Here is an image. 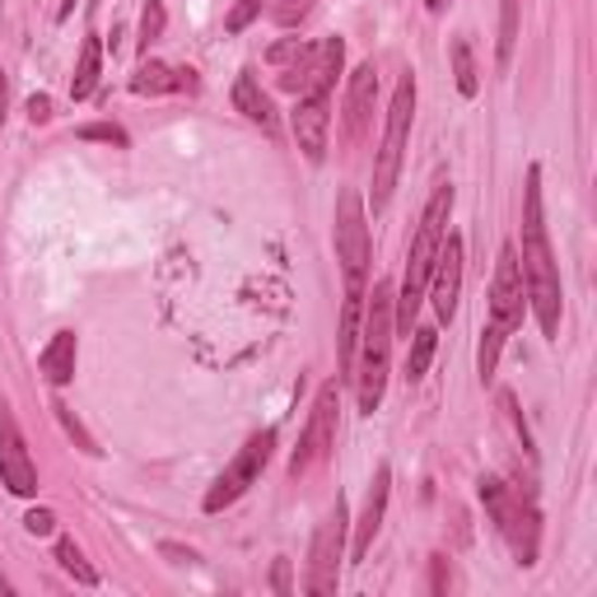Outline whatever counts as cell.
I'll use <instances>...</instances> for the list:
<instances>
[{
    "label": "cell",
    "mask_w": 597,
    "mask_h": 597,
    "mask_svg": "<svg viewBox=\"0 0 597 597\" xmlns=\"http://www.w3.org/2000/svg\"><path fill=\"white\" fill-rule=\"evenodd\" d=\"M523 285H527V304L537 313V327L556 341L560 331V267L546 239V215H541V169L533 163L523 182Z\"/></svg>",
    "instance_id": "6da1fadb"
},
{
    "label": "cell",
    "mask_w": 597,
    "mask_h": 597,
    "mask_svg": "<svg viewBox=\"0 0 597 597\" xmlns=\"http://www.w3.org/2000/svg\"><path fill=\"white\" fill-rule=\"evenodd\" d=\"M448 210H453V187L439 182L435 196L425 202V215L416 224V239H411V253H406V280H402V294H392V327L411 331L421 313V298H425V285H429V267L439 257V243L448 234Z\"/></svg>",
    "instance_id": "7a4b0ae2"
},
{
    "label": "cell",
    "mask_w": 597,
    "mask_h": 597,
    "mask_svg": "<svg viewBox=\"0 0 597 597\" xmlns=\"http://www.w3.org/2000/svg\"><path fill=\"white\" fill-rule=\"evenodd\" d=\"M392 280H378L369 294V308L360 318V364H355V392H360V411L374 416L378 402L388 392V369H392Z\"/></svg>",
    "instance_id": "3957f363"
},
{
    "label": "cell",
    "mask_w": 597,
    "mask_h": 597,
    "mask_svg": "<svg viewBox=\"0 0 597 597\" xmlns=\"http://www.w3.org/2000/svg\"><path fill=\"white\" fill-rule=\"evenodd\" d=\"M480 500H486V513L500 527V537L509 541L513 560L527 570L537 565V541H541V513L533 504V490L523 486H509L500 476H486L480 480Z\"/></svg>",
    "instance_id": "277c9868"
},
{
    "label": "cell",
    "mask_w": 597,
    "mask_h": 597,
    "mask_svg": "<svg viewBox=\"0 0 597 597\" xmlns=\"http://www.w3.org/2000/svg\"><path fill=\"white\" fill-rule=\"evenodd\" d=\"M411 118H416V75H402L392 89V103H388V126H383V149L374 159V210H388L392 202V187H397V173H402V159H406V136H411Z\"/></svg>",
    "instance_id": "5b68a950"
},
{
    "label": "cell",
    "mask_w": 597,
    "mask_h": 597,
    "mask_svg": "<svg viewBox=\"0 0 597 597\" xmlns=\"http://www.w3.org/2000/svg\"><path fill=\"white\" fill-rule=\"evenodd\" d=\"M337 261L345 271V294H364V276H369V215H364V196L345 187L337 196Z\"/></svg>",
    "instance_id": "8992f818"
},
{
    "label": "cell",
    "mask_w": 597,
    "mask_h": 597,
    "mask_svg": "<svg viewBox=\"0 0 597 597\" xmlns=\"http://www.w3.org/2000/svg\"><path fill=\"white\" fill-rule=\"evenodd\" d=\"M271 453H276V429H257V435L239 448V458L229 462L220 476H215V486L206 490L202 509H206V513H220V509H229V504H239L243 495L261 480V472H267Z\"/></svg>",
    "instance_id": "52a82bcc"
},
{
    "label": "cell",
    "mask_w": 597,
    "mask_h": 597,
    "mask_svg": "<svg viewBox=\"0 0 597 597\" xmlns=\"http://www.w3.org/2000/svg\"><path fill=\"white\" fill-rule=\"evenodd\" d=\"M345 533H351V513H345V500L337 495V504L327 509V519L318 523L308 546V574H304V593L313 597H327L337 593V578H341V556H345Z\"/></svg>",
    "instance_id": "ba28073f"
},
{
    "label": "cell",
    "mask_w": 597,
    "mask_h": 597,
    "mask_svg": "<svg viewBox=\"0 0 597 597\" xmlns=\"http://www.w3.org/2000/svg\"><path fill=\"white\" fill-rule=\"evenodd\" d=\"M337 406H341V388L337 383H322L318 397H313V411H308V425L298 435V448L290 458V476H308L313 467H322L337 448Z\"/></svg>",
    "instance_id": "9c48e42d"
},
{
    "label": "cell",
    "mask_w": 597,
    "mask_h": 597,
    "mask_svg": "<svg viewBox=\"0 0 597 597\" xmlns=\"http://www.w3.org/2000/svg\"><path fill=\"white\" fill-rule=\"evenodd\" d=\"M345 65V42L341 38H322V42H308V52L298 57L294 65H285V75H280V89L285 94H331Z\"/></svg>",
    "instance_id": "30bf717a"
},
{
    "label": "cell",
    "mask_w": 597,
    "mask_h": 597,
    "mask_svg": "<svg viewBox=\"0 0 597 597\" xmlns=\"http://www.w3.org/2000/svg\"><path fill=\"white\" fill-rule=\"evenodd\" d=\"M523 308H527V285H523V267H519V247H500L495 261V285H490V327L500 337H513L523 327Z\"/></svg>",
    "instance_id": "8fae6325"
},
{
    "label": "cell",
    "mask_w": 597,
    "mask_h": 597,
    "mask_svg": "<svg viewBox=\"0 0 597 597\" xmlns=\"http://www.w3.org/2000/svg\"><path fill=\"white\" fill-rule=\"evenodd\" d=\"M0 486L10 495H38V467H33L20 421H14V411L5 402H0Z\"/></svg>",
    "instance_id": "7c38bea8"
},
{
    "label": "cell",
    "mask_w": 597,
    "mask_h": 597,
    "mask_svg": "<svg viewBox=\"0 0 597 597\" xmlns=\"http://www.w3.org/2000/svg\"><path fill=\"white\" fill-rule=\"evenodd\" d=\"M374 103H378V71H374V61H364L360 71L351 75V85H345V112H341V136H345V145H360L364 136H369Z\"/></svg>",
    "instance_id": "4fadbf2b"
},
{
    "label": "cell",
    "mask_w": 597,
    "mask_h": 597,
    "mask_svg": "<svg viewBox=\"0 0 597 597\" xmlns=\"http://www.w3.org/2000/svg\"><path fill=\"white\" fill-rule=\"evenodd\" d=\"M290 126H294V141L304 149V159L322 163L327 159V131H331V94H304L290 112Z\"/></svg>",
    "instance_id": "5bb4252c"
},
{
    "label": "cell",
    "mask_w": 597,
    "mask_h": 597,
    "mask_svg": "<svg viewBox=\"0 0 597 597\" xmlns=\"http://www.w3.org/2000/svg\"><path fill=\"white\" fill-rule=\"evenodd\" d=\"M429 298H435V313L448 322L458 313V294H462V239L458 234H443L439 243V257L429 267Z\"/></svg>",
    "instance_id": "9a60e30c"
},
{
    "label": "cell",
    "mask_w": 597,
    "mask_h": 597,
    "mask_svg": "<svg viewBox=\"0 0 597 597\" xmlns=\"http://www.w3.org/2000/svg\"><path fill=\"white\" fill-rule=\"evenodd\" d=\"M388 490H392V467H378L374 480H369V495H364V513H360V523H355V541H351V560H355V565H360L364 556H369L378 527H383Z\"/></svg>",
    "instance_id": "2e32d148"
},
{
    "label": "cell",
    "mask_w": 597,
    "mask_h": 597,
    "mask_svg": "<svg viewBox=\"0 0 597 597\" xmlns=\"http://www.w3.org/2000/svg\"><path fill=\"white\" fill-rule=\"evenodd\" d=\"M75 355H80L75 331H57V337L42 345V355H38V369H42L47 383H52V388L71 383V378H75Z\"/></svg>",
    "instance_id": "e0dca14e"
},
{
    "label": "cell",
    "mask_w": 597,
    "mask_h": 597,
    "mask_svg": "<svg viewBox=\"0 0 597 597\" xmlns=\"http://www.w3.org/2000/svg\"><path fill=\"white\" fill-rule=\"evenodd\" d=\"M360 318H364V294H345V308H341V331H337V360H341V374H351V369H355Z\"/></svg>",
    "instance_id": "ac0fdd59"
},
{
    "label": "cell",
    "mask_w": 597,
    "mask_h": 597,
    "mask_svg": "<svg viewBox=\"0 0 597 597\" xmlns=\"http://www.w3.org/2000/svg\"><path fill=\"white\" fill-rule=\"evenodd\" d=\"M234 108L243 112L247 122H257V126H267V131L276 126V108H271V98L261 94V85H257L253 75H243L239 85H234Z\"/></svg>",
    "instance_id": "d6986e66"
},
{
    "label": "cell",
    "mask_w": 597,
    "mask_h": 597,
    "mask_svg": "<svg viewBox=\"0 0 597 597\" xmlns=\"http://www.w3.org/2000/svg\"><path fill=\"white\" fill-rule=\"evenodd\" d=\"M98 71H103V42L85 38L80 47V61H75V75H71V98H89L98 85Z\"/></svg>",
    "instance_id": "ffe728a7"
},
{
    "label": "cell",
    "mask_w": 597,
    "mask_h": 597,
    "mask_svg": "<svg viewBox=\"0 0 597 597\" xmlns=\"http://www.w3.org/2000/svg\"><path fill=\"white\" fill-rule=\"evenodd\" d=\"M131 94H178V65L145 61L141 71L131 75Z\"/></svg>",
    "instance_id": "44dd1931"
},
{
    "label": "cell",
    "mask_w": 597,
    "mask_h": 597,
    "mask_svg": "<svg viewBox=\"0 0 597 597\" xmlns=\"http://www.w3.org/2000/svg\"><path fill=\"white\" fill-rule=\"evenodd\" d=\"M435 345H439V331L435 327H416V331H411V355H406V378H411V383L425 378L429 360H435Z\"/></svg>",
    "instance_id": "7402d4cb"
},
{
    "label": "cell",
    "mask_w": 597,
    "mask_h": 597,
    "mask_svg": "<svg viewBox=\"0 0 597 597\" xmlns=\"http://www.w3.org/2000/svg\"><path fill=\"white\" fill-rule=\"evenodd\" d=\"M57 565H61L65 574H71L75 584H85V588H94V584H98V570L89 565L85 551H80V546H75L71 537H61V541H57Z\"/></svg>",
    "instance_id": "603a6c76"
},
{
    "label": "cell",
    "mask_w": 597,
    "mask_h": 597,
    "mask_svg": "<svg viewBox=\"0 0 597 597\" xmlns=\"http://www.w3.org/2000/svg\"><path fill=\"white\" fill-rule=\"evenodd\" d=\"M448 57H453V80H458V94H476L480 80H476V61H472V42L467 38H453L448 42Z\"/></svg>",
    "instance_id": "cb8c5ba5"
},
{
    "label": "cell",
    "mask_w": 597,
    "mask_h": 597,
    "mask_svg": "<svg viewBox=\"0 0 597 597\" xmlns=\"http://www.w3.org/2000/svg\"><path fill=\"white\" fill-rule=\"evenodd\" d=\"M513 42H519V0H500V71H509Z\"/></svg>",
    "instance_id": "d4e9b609"
},
{
    "label": "cell",
    "mask_w": 597,
    "mask_h": 597,
    "mask_svg": "<svg viewBox=\"0 0 597 597\" xmlns=\"http://www.w3.org/2000/svg\"><path fill=\"white\" fill-rule=\"evenodd\" d=\"M504 341H509V337H500V331H495V327L486 322V331H480V351H476V369H480V378H490V374H495V364H500Z\"/></svg>",
    "instance_id": "484cf974"
},
{
    "label": "cell",
    "mask_w": 597,
    "mask_h": 597,
    "mask_svg": "<svg viewBox=\"0 0 597 597\" xmlns=\"http://www.w3.org/2000/svg\"><path fill=\"white\" fill-rule=\"evenodd\" d=\"M159 33H163V0H145V10H141V52H149V47L159 42Z\"/></svg>",
    "instance_id": "4316f807"
},
{
    "label": "cell",
    "mask_w": 597,
    "mask_h": 597,
    "mask_svg": "<svg viewBox=\"0 0 597 597\" xmlns=\"http://www.w3.org/2000/svg\"><path fill=\"white\" fill-rule=\"evenodd\" d=\"M313 5H318V0H276V5H271V20H276L280 28H294V24L308 20Z\"/></svg>",
    "instance_id": "83f0119b"
},
{
    "label": "cell",
    "mask_w": 597,
    "mask_h": 597,
    "mask_svg": "<svg viewBox=\"0 0 597 597\" xmlns=\"http://www.w3.org/2000/svg\"><path fill=\"white\" fill-rule=\"evenodd\" d=\"M261 5H267V0H239V5L234 10H229V20H224V28L229 33H243L247 24H253L257 20V14H261Z\"/></svg>",
    "instance_id": "f1b7e54d"
},
{
    "label": "cell",
    "mask_w": 597,
    "mask_h": 597,
    "mask_svg": "<svg viewBox=\"0 0 597 597\" xmlns=\"http://www.w3.org/2000/svg\"><path fill=\"white\" fill-rule=\"evenodd\" d=\"M52 411H57V416H61V425H65V435H71V439H80V448H85V453H98V443H94V439L85 435V425H80V421L71 416V406H65V402H57Z\"/></svg>",
    "instance_id": "f546056e"
},
{
    "label": "cell",
    "mask_w": 597,
    "mask_h": 597,
    "mask_svg": "<svg viewBox=\"0 0 597 597\" xmlns=\"http://www.w3.org/2000/svg\"><path fill=\"white\" fill-rule=\"evenodd\" d=\"M304 52H308V42H304V38H285V42H276V47H271L267 61H271V65H294Z\"/></svg>",
    "instance_id": "4dcf8cb0"
},
{
    "label": "cell",
    "mask_w": 597,
    "mask_h": 597,
    "mask_svg": "<svg viewBox=\"0 0 597 597\" xmlns=\"http://www.w3.org/2000/svg\"><path fill=\"white\" fill-rule=\"evenodd\" d=\"M24 527L33 537H47V533H57V513L52 509H33L28 519H24Z\"/></svg>",
    "instance_id": "1f68e13d"
},
{
    "label": "cell",
    "mask_w": 597,
    "mask_h": 597,
    "mask_svg": "<svg viewBox=\"0 0 597 597\" xmlns=\"http://www.w3.org/2000/svg\"><path fill=\"white\" fill-rule=\"evenodd\" d=\"M28 122H33V126L52 122V98H47V94H33V98H28Z\"/></svg>",
    "instance_id": "d6a6232c"
},
{
    "label": "cell",
    "mask_w": 597,
    "mask_h": 597,
    "mask_svg": "<svg viewBox=\"0 0 597 597\" xmlns=\"http://www.w3.org/2000/svg\"><path fill=\"white\" fill-rule=\"evenodd\" d=\"M80 136H85V141H108V145H126V131L122 126H85Z\"/></svg>",
    "instance_id": "836d02e7"
},
{
    "label": "cell",
    "mask_w": 597,
    "mask_h": 597,
    "mask_svg": "<svg viewBox=\"0 0 597 597\" xmlns=\"http://www.w3.org/2000/svg\"><path fill=\"white\" fill-rule=\"evenodd\" d=\"M271 588H276V593H290V560H276V574H271Z\"/></svg>",
    "instance_id": "e575fe53"
},
{
    "label": "cell",
    "mask_w": 597,
    "mask_h": 597,
    "mask_svg": "<svg viewBox=\"0 0 597 597\" xmlns=\"http://www.w3.org/2000/svg\"><path fill=\"white\" fill-rule=\"evenodd\" d=\"M448 584H453V574H448V560H443V556H435V584H429V588L443 593Z\"/></svg>",
    "instance_id": "d590c367"
},
{
    "label": "cell",
    "mask_w": 597,
    "mask_h": 597,
    "mask_svg": "<svg viewBox=\"0 0 597 597\" xmlns=\"http://www.w3.org/2000/svg\"><path fill=\"white\" fill-rule=\"evenodd\" d=\"M163 556H169V560H178V565H182V560H196L192 551H182V546H163Z\"/></svg>",
    "instance_id": "8d00e7d4"
},
{
    "label": "cell",
    "mask_w": 597,
    "mask_h": 597,
    "mask_svg": "<svg viewBox=\"0 0 597 597\" xmlns=\"http://www.w3.org/2000/svg\"><path fill=\"white\" fill-rule=\"evenodd\" d=\"M448 5H453V0H425V10H429V14H443Z\"/></svg>",
    "instance_id": "74e56055"
},
{
    "label": "cell",
    "mask_w": 597,
    "mask_h": 597,
    "mask_svg": "<svg viewBox=\"0 0 597 597\" xmlns=\"http://www.w3.org/2000/svg\"><path fill=\"white\" fill-rule=\"evenodd\" d=\"M5 98H10L5 94V71H0V122H5Z\"/></svg>",
    "instance_id": "f35d334b"
},
{
    "label": "cell",
    "mask_w": 597,
    "mask_h": 597,
    "mask_svg": "<svg viewBox=\"0 0 597 597\" xmlns=\"http://www.w3.org/2000/svg\"><path fill=\"white\" fill-rule=\"evenodd\" d=\"M71 10H75V0H61V14H57V20H71Z\"/></svg>",
    "instance_id": "ab89813d"
},
{
    "label": "cell",
    "mask_w": 597,
    "mask_h": 597,
    "mask_svg": "<svg viewBox=\"0 0 597 597\" xmlns=\"http://www.w3.org/2000/svg\"><path fill=\"white\" fill-rule=\"evenodd\" d=\"M0 588H5V584H0Z\"/></svg>",
    "instance_id": "60d3db41"
}]
</instances>
